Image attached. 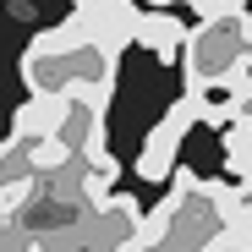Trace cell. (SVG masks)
Listing matches in <instances>:
<instances>
[{
    "mask_svg": "<svg viewBox=\"0 0 252 252\" xmlns=\"http://www.w3.org/2000/svg\"><path fill=\"white\" fill-rule=\"evenodd\" d=\"M197 6V17L208 22V17H236V11H247V0H192Z\"/></svg>",
    "mask_w": 252,
    "mask_h": 252,
    "instance_id": "obj_7",
    "label": "cell"
},
{
    "mask_svg": "<svg viewBox=\"0 0 252 252\" xmlns=\"http://www.w3.org/2000/svg\"><path fill=\"white\" fill-rule=\"evenodd\" d=\"M247 61H252V11H247Z\"/></svg>",
    "mask_w": 252,
    "mask_h": 252,
    "instance_id": "obj_8",
    "label": "cell"
},
{
    "mask_svg": "<svg viewBox=\"0 0 252 252\" xmlns=\"http://www.w3.org/2000/svg\"><path fill=\"white\" fill-rule=\"evenodd\" d=\"M181 66H187V88H208V82H230V77L252 71V61H247V11L197 22L192 38H187Z\"/></svg>",
    "mask_w": 252,
    "mask_h": 252,
    "instance_id": "obj_2",
    "label": "cell"
},
{
    "mask_svg": "<svg viewBox=\"0 0 252 252\" xmlns=\"http://www.w3.org/2000/svg\"><path fill=\"white\" fill-rule=\"evenodd\" d=\"M236 126H252V71L236 77Z\"/></svg>",
    "mask_w": 252,
    "mask_h": 252,
    "instance_id": "obj_6",
    "label": "cell"
},
{
    "mask_svg": "<svg viewBox=\"0 0 252 252\" xmlns=\"http://www.w3.org/2000/svg\"><path fill=\"white\" fill-rule=\"evenodd\" d=\"M115 50H104L94 28L82 22L77 11L61 28L33 33V44L22 50V82L28 94H71L77 104L104 110L115 94Z\"/></svg>",
    "mask_w": 252,
    "mask_h": 252,
    "instance_id": "obj_1",
    "label": "cell"
},
{
    "mask_svg": "<svg viewBox=\"0 0 252 252\" xmlns=\"http://www.w3.org/2000/svg\"><path fill=\"white\" fill-rule=\"evenodd\" d=\"M71 110H77L71 94H33V99L11 115V132H17V137H55L61 126L71 121Z\"/></svg>",
    "mask_w": 252,
    "mask_h": 252,
    "instance_id": "obj_4",
    "label": "cell"
},
{
    "mask_svg": "<svg viewBox=\"0 0 252 252\" xmlns=\"http://www.w3.org/2000/svg\"><path fill=\"white\" fill-rule=\"evenodd\" d=\"M197 126V99L192 94H181L170 110L159 115V126L148 132V143H143V154H137V176L143 181H170L176 176V148H181V137Z\"/></svg>",
    "mask_w": 252,
    "mask_h": 252,
    "instance_id": "obj_3",
    "label": "cell"
},
{
    "mask_svg": "<svg viewBox=\"0 0 252 252\" xmlns=\"http://www.w3.org/2000/svg\"><path fill=\"white\" fill-rule=\"evenodd\" d=\"M148 6H170V0H148Z\"/></svg>",
    "mask_w": 252,
    "mask_h": 252,
    "instance_id": "obj_9",
    "label": "cell"
},
{
    "mask_svg": "<svg viewBox=\"0 0 252 252\" xmlns=\"http://www.w3.org/2000/svg\"><path fill=\"white\" fill-rule=\"evenodd\" d=\"M187 38H192V28H181L170 11H143L137 44H143V50H154L159 61H176V55H187Z\"/></svg>",
    "mask_w": 252,
    "mask_h": 252,
    "instance_id": "obj_5",
    "label": "cell"
}]
</instances>
